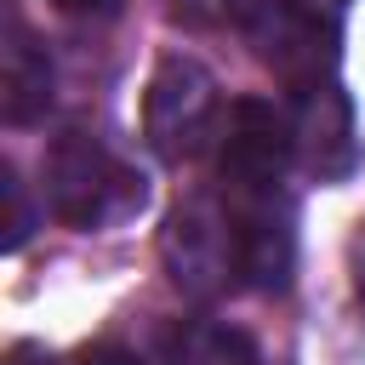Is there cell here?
<instances>
[{"mask_svg":"<svg viewBox=\"0 0 365 365\" xmlns=\"http://www.w3.org/2000/svg\"><path fill=\"white\" fill-rule=\"evenodd\" d=\"M40 177H46L51 211L68 228H108L143 205V177L114 148H103V137H91V131L57 137Z\"/></svg>","mask_w":365,"mask_h":365,"instance_id":"cell-1","label":"cell"},{"mask_svg":"<svg viewBox=\"0 0 365 365\" xmlns=\"http://www.w3.org/2000/svg\"><path fill=\"white\" fill-rule=\"evenodd\" d=\"M222 131V97L200 57L165 51L143 86V137L160 160H194Z\"/></svg>","mask_w":365,"mask_h":365,"instance_id":"cell-2","label":"cell"},{"mask_svg":"<svg viewBox=\"0 0 365 365\" xmlns=\"http://www.w3.org/2000/svg\"><path fill=\"white\" fill-rule=\"evenodd\" d=\"M228 222H234V268L251 291L274 297L291 285L297 268V205L285 182L274 188H222Z\"/></svg>","mask_w":365,"mask_h":365,"instance_id":"cell-3","label":"cell"},{"mask_svg":"<svg viewBox=\"0 0 365 365\" xmlns=\"http://www.w3.org/2000/svg\"><path fill=\"white\" fill-rule=\"evenodd\" d=\"M160 257L177 279V291L188 297H211L222 291L228 279H240L234 268V222H228V205L194 194L171 211L165 234H160Z\"/></svg>","mask_w":365,"mask_h":365,"instance_id":"cell-4","label":"cell"},{"mask_svg":"<svg viewBox=\"0 0 365 365\" xmlns=\"http://www.w3.org/2000/svg\"><path fill=\"white\" fill-rule=\"evenodd\" d=\"M217 148H222V160H217L222 165V188H274V182H285L297 137H291V120L274 103L234 97L228 114H222Z\"/></svg>","mask_w":365,"mask_h":365,"instance_id":"cell-5","label":"cell"},{"mask_svg":"<svg viewBox=\"0 0 365 365\" xmlns=\"http://www.w3.org/2000/svg\"><path fill=\"white\" fill-rule=\"evenodd\" d=\"M291 137H297V160L308 165V177L319 182H342L359 171V131H354V103L336 80L302 86L297 91V114H291Z\"/></svg>","mask_w":365,"mask_h":365,"instance_id":"cell-6","label":"cell"},{"mask_svg":"<svg viewBox=\"0 0 365 365\" xmlns=\"http://www.w3.org/2000/svg\"><path fill=\"white\" fill-rule=\"evenodd\" d=\"M251 40H257V57H262L291 91L319 86V80H331V68H336V23L302 11L297 0L262 11Z\"/></svg>","mask_w":365,"mask_h":365,"instance_id":"cell-7","label":"cell"},{"mask_svg":"<svg viewBox=\"0 0 365 365\" xmlns=\"http://www.w3.org/2000/svg\"><path fill=\"white\" fill-rule=\"evenodd\" d=\"M46 103H51V63H46V46H34V34H23V29L11 23L6 51H0V108H6L11 125H29Z\"/></svg>","mask_w":365,"mask_h":365,"instance_id":"cell-8","label":"cell"},{"mask_svg":"<svg viewBox=\"0 0 365 365\" xmlns=\"http://www.w3.org/2000/svg\"><path fill=\"white\" fill-rule=\"evenodd\" d=\"M171 365H262L257 342L228 319H194L171 342Z\"/></svg>","mask_w":365,"mask_h":365,"instance_id":"cell-9","label":"cell"},{"mask_svg":"<svg viewBox=\"0 0 365 365\" xmlns=\"http://www.w3.org/2000/svg\"><path fill=\"white\" fill-rule=\"evenodd\" d=\"M57 11H68V17H108V11H120V0H57Z\"/></svg>","mask_w":365,"mask_h":365,"instance_id":"cell-10","label":"cell"},{"mask_svg":"<svg viewBox=\"0 0 365 365\" xmlns=\"http://www.w3.org/2000/svg\"><path fill=\"white\" fill-rule=\"evenodd\" d=\"M74 365H137V359H131L125 348H108V342H103V348H86Z\"/></svg>","mask_w":365,"mask_h":365,"instance_id":"cell-11","label":"cell"},{"mask_svg":"<svg viewBox=\"0 0 365 365\" xmlns=\"http://www.w3.org/2000/svg\"><path fill=\"white\" fill-rule=\"evenodd\" d=\"M348 268H354V291L365 297V222H359V234H354V245H348Z\"/></svg>","mask_w":365,"mask_h":365,"instance_id":"cell-12","label":"cell"},{"mask_svg":"<svg viewBox=\"0 0 365 365\" xmlns=\"http://www.w3.org/2000/svg\"><path fill=\"white\" fill-rule=\"evenodd\" d=\"M302 11H314V17H325V23H336V11L348 6V0H297Z\"/></svg>","mask_w":365,"mask_h":365,"instance_id":"cell-13","label":"cell"}]
</instances>
